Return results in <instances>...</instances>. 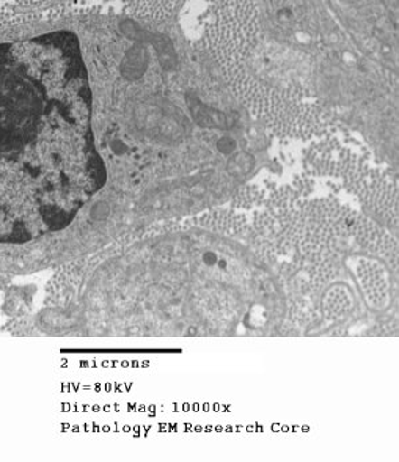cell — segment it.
<instances>
[{"label": "cell", "mask_w": 399, "mask_h": 462, "mask_svg": "<svg viewBox=\"0 0 399 462\" xmlns=\"http://www.w3.org/2000/svg\"><path fill=\"white\" fill-rule=\"evenodd\" d=\"M93 89L73 32L0 43V276L60 268L104 236L120 172Z\"/></svg>", "instance_id": "6da1fadb"}]
</instances>
